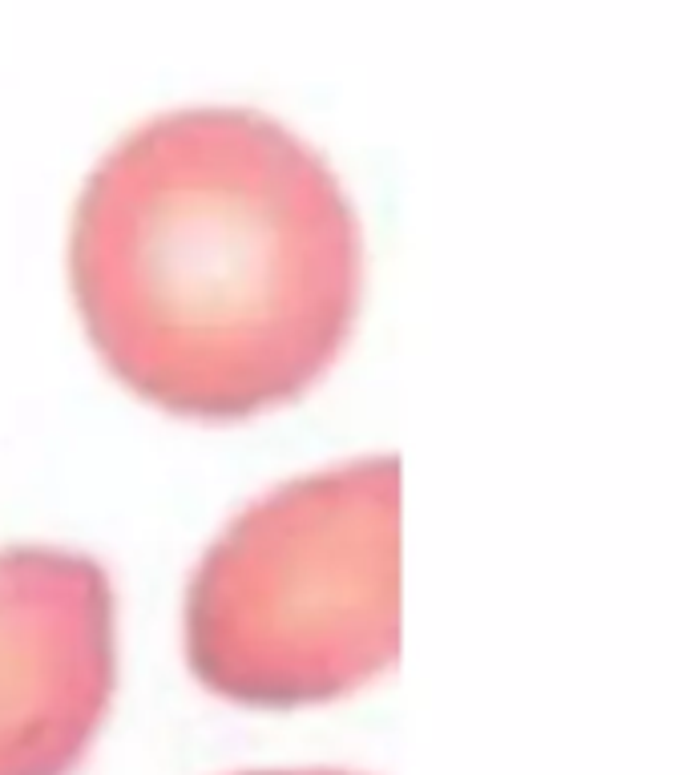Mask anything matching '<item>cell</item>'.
<instances>
[{
  "mask_svg": "<svg viewBox=\"0 0 690 775\" xmlns=\"http://www.w3.org/2000/svg\"><path fill=\"white\" fill-rule=\"evenodd\" d=\"M186 659L242 707L352 695L400 659V464L352 461L254 501L202 558Z\"/></svg>",
  "mask_w": 690,
  "mask_h": 775,
  "instance_id": "cell-2",
  "label": "cell"
},
{
  "mask_svg": "<svg viewBox=\"0 0 690 775\" xmlns=\"http://www.w3.org/2000/svg\"><path fill=\"white\" fill-rule=\"evenodd\" d=\"M98 356L154 408L247 420L336 363L364 288L331 166L267 113L178 110L89 175L69 243Z\"/></svg>",
  "mask_w": 690,
  "mask_h": 775,
  "instance_id": "cell-1",
  "label": "cell"
},
{
  "mask_svg": "<svg viewBox=\"0 0 690 775\" xmlns=\"http://www.w3.org/2000/svg\"><path fill=\"white\" fill-rule=\"evenodd\" d=\"M247 775H343V772H247Z\"/></svg>",
  "mask_w": 690,
  "mask_h": 775,
  "instance_id": "cell-4",
  "label": "cell"
},
{
  "mask_svg": "<svg viewBox=\"0 0 690 775\" xmlns=\"http://www.w3.org/2000/svg\"><path fill=\"white\" fill-rule=\"evenodd\" d=\"M113 589L93 558L0 550V775H69L113 699Z\"/></svg>",
  "mask_w": 690,
  "mask_h": 775,
  "instance_id": "cell-3",
  "label": "cell"
}]
</instances>
